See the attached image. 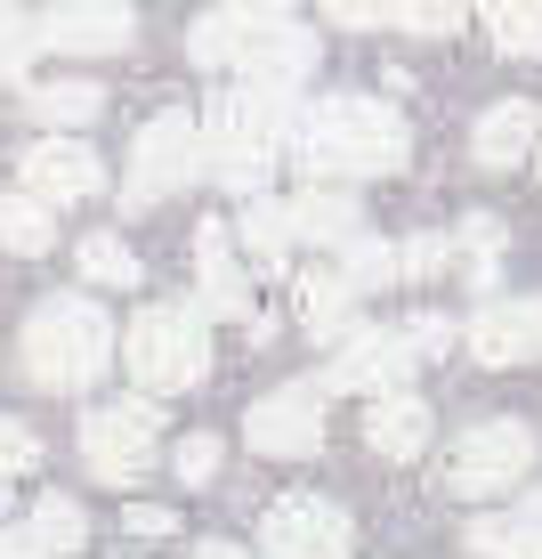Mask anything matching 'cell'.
I'll return each instance as SVG.
<instances>
[{
  "label": "cell",
  "mask_w": 542,
  "mask_h": 559,
  "mask_svg": "<svg viewBox=\"0 0 542 559\" xmlns=\"http://www.w3.org/2000/svg\"><path fill=\"white\" fill-rule=\"evenodd\" d=\"M122 527H130V535H146V544H162V535H179V511H162V503H130V511H122Z\"/></svg>",
  "instance_id": "33"
},
{
  "label": "cell",
  "mask_w": 542,
  "mask_h": 559,
  "mask_svg": "<svg viewBox=\"0 0 542 559\" xmlns=\"http://www.w3.org/2000/svg\"><path fill=\"white\" fill-rule=\"evenodd\" d=\"M195 559H251V551H236V544H203Z\"/></svg>",
  "instance_id": "39"
},
{
  "label": "cell",
  "mask_w": 542,
  "mask_h": 559,
  "mask_svg": "<svg viewBox=\"0 0 542 559\" xmlns=\"http://www.w3.org/2000/svg\"><path fill=\"white\" fill-rule=\"evenodd\" d=\"M82 276H89V284H106V293H130L146 267H138V252H130L122 236H82Z\"/></svg>",
  "instance_id": "27"
},
{
  "label": "cell",
  "mask_w": 542,
  "mask_h": 559,
  "mask_svg": "<svg viewBox=\"0 0 542 559\" xmlns=\"http://www.w3.org/2000/svg\"><path fill=\"white\" fill-rule=\"evenodd\" d=\"M470 551H478V559H518L510 519H478V527H470Z\"/></svg>",
  "instance_id": "36"
},
{
  "label": "cell",
  "mask_w": 542,
  "mask_h": 559,
  "mask_svg": "<svg viewBox=\"0 0 542 559\" xmlns=\"http://www.w3.org/2000/svg\"><path fill=\"white\" fill-rule=\"evenodd\" d=\"M33 462H41V438H33L25 421H9V414H0V503H9V487L33 471Z\"/></svg>",
  "instance_id": "28"
},
{
  "label": "cell",
  "mask_w": 542,
  "mask_h": 559,
  "mask_svg": "<svg viewBox=\"0 0 542 559\" xmlns=\"http://www.w3.org/2000/svg\"><path fill=\"white\" fill-rule=\"evenodd\" d=\"M154 447H162L154 397H122V406H98L82 421V462H89V478H106V487H138L154 471Z\"/></svg>",
  "instance_id": "7"
},
{
  "label": "cell",
  "mask_w": 542,
  "mask_h": 559,
  "mask_svg": "<svg viewBox=\"0 0 542 559\" xmlns=\"http://www.w3.org/2000/svg\"><path fill=\"white\" fill-rule=\"evenodd\" d=\"M389 25H405V33H454L461 0H389Z\"/></svg>",
  "instance_id": "29"
},
{
  "label": "cell",
  "mask_w": 542,
  "mask_h": 559,
  "mask_svg": "<svg viewBox=\"0 0 542 559\" xmlns=\"http://www.w3.org/2000/svg\"><path fill=\"white\" fill-rule=\"evenodd\" d=\"M236 236H243V252L260 260V267H284V260H292V243H300V236H292V211L267 203V195H251V203H243Z\"/></svg>",
  "instance_id": "23"
},
{
  "label": "cell",
  "mask_w": 542,
  "mask_h": 559,
  "mask_svg": "<svg viewBox=\"0 0 542 559\" xmlns=\"http://www.w3.org/2000/svg\"><path fill=\"white\" fill-rule=\"evenodd\" d=\"M25 57H33V25H25V9H16V0H0V82H16V73H25Z\"/></svg>",
  "instance_id": "32"
},
{
  "label": "cell",
  "mask_w": 542,
  "mask_h": 559,
  "mask_svg": "<svg viewBox=\"0 0 542 559\" xmlns=\"http://www.w3.org/2000/svg\"><path fill=\"white\" fill-rule=\"evenodd\" d=\"M461 341H470L478 365H534L542 357V293L534 300H486Z\"/></svg>",
  "instance_id": "14"
},
{
  "label": "cell",
  "mask_w": 542,
  "mask_h": 559,
  "mask_svg": "<svg viewBox=\"0 0 542 559\" xmlns=\"http://www.w3.org/2000/svg\"><path fill=\"white\" fill-rule=\"evenodd\" d=\"M348 551H357V527L324 495H284L260 511V559H348Z\"/></svg>",
  "instance_id": "8"
},
{
  "label": "cell",
  "mask_w": 542,
  "mask_h": 559,
  "mask_svg": "<svg viewBox=\"0 0 542 559\" xmlns=\"http://www.w3.org/2000/svg\"><path fill=\"white\" fill-rule=\"evenodd\" d=\"M0 559H49L41 544H33V535L25 527H9V535H0Z\"/></svg>",
  "instance_id": "38"
},
{
  "label": "cell",
  "mask_w": 542,
  "mask_h": 559,
  "mask_svg": "<svg viewBox=\"0 0 542 559\" xmlns=\"http://www.w3.org/2000/svg\"><path fill=\"white\" fill-rule=\"evenodd\" d=\"M25 535H33V544H41L49 559H65V551H82V544H89V511L73 503V495H41Z\"/></svg>",
  "instance_id": "25"
},
{
  "label": "cell",
  "mask_w": 542,
  "mask_h": 559,
  "mask_svg": "<svg viewBox=\"0 0 542 559\" xmlns=\"http://www.w3.org/2000/svg\"><path fill=\"white\" fill-rule=\"evenodd\" d=\"M122 373L146 397H179L210 373V317L195 300H146L122 333Z\"/></svg>",
  "instance_id": "4"
},
{
  "label": "cell",
  "mask_w": 542,
  "mask_h": 559,
  "mask_svg": "<svg viewBox=\"0 0 542 559\" xmlns=\"http://www.w3.org/2000/svg\"><path fill=\"white\" fill-rule=\"evenodd\" d=\"M534 139H542V114H534L527 98H502V106L478 114L470 154H478V170H518V163L534 154Z\"/></svg>",
  "instance_id": "17"
},
{
  "label": "cell",
  "mask_w": 542,
  "mask_h": 559,
  "mask_svg": "<svg viewBox=\"0 0 542 559\" xmlns=\"http://www.w3.org/2000/svg\"><path fill=\"white\" fill-rule=\"evenodd\" d=\"M170 471H179V487H210V478H219V438H210V430L179 438V454H170Z\"/></svg>",
  "instance_id": "30"
},
{
  "label": "cell",
  "mask_w": 542,
  "mask_h": 559,
  "mask_svg": "<svg viewBox=\"0 0 542 559\" xmlns=\"http://www.w3.org/2000/svg\"><path fill=\"white\" fill-rule=\"evenodd\" d=\"M364 447H373L381 462H413L421 447H430V406H421L413 390H389L364 406Z\"/></svg>",
  "instance_id": "18"
},
{
  "label": "cell",
  "mask_w": 542,
  "mask_h": 559,
  "mask_svg": "<svg viewBox=\"0 0 542 559\" xmlns=\"http://www.w3.org/2000/svg\"><path fill=\"white\" fill-rule=\"evenodd\" d=\"M534 471V430L527 421H470V430L454 438V454H445V495H470V503H486V495H510L518 478Z\"/></svg>",
  "instance_id": "5"
},
{
  "label": "cell",
  "mask_w": 542,
  "mask_h": 559,
  "mask_svg": "<svg viewBox=\"0 0 542 559\" xmlns=\"http://www.w3.org/2000/svg\"><path fill=\"white\" fill-rule=\"evenodd\" d=\"M98 106H106L98 82H33V90H25V114H33V122H49L57 139H65V130H82V122H98Z\"/></svg>",
  "instance_id": "21"
},
{
  "label": "cell",
  "mask_w": 542,
  "mask_h": 559,
  "mask_svg": "<svg viewBox=\"0 0 542 559\" xmlns=\"http://www.w3.org/2000/svg\"><path fill=\"white\" fill-rule=\"evenodd\" d=\"M57 243V211L41 203V195H0V252H16V260H41Z\"/></svg>",
  "instance_id": "22"
},
{
  "label": "cell",
  "mask_w": 542,
  "mask_h": 559,
  "mask_svg": "<svg viewBox=\"0 0 542 559\" xmlns=\"http://www.w3.org/2000/svg\"><path fill=\"white\" fill-rule=\"evenodd\" d=\"M203 179V122L195 114H154V122L138 130V146H130V179H122V203L130 211H146V203H162V195H179V187H195Z\"/></svg>",
  "instance_id": "6"
},
{
  "label": "cell",
  "mask_w": 542,
  "mask_h": 559,
  "mask_svg": "<svg viewBox=\"0 0 542 559\" xmlns=\"http://www.w3.org/2000/svg\"><path fill=\"white\" fill-rule=\"evenodd\" d=\"M243 438L251 454H276V462H300L324 447V381H284L267 390L260 406L243 414Z\"/></svg>",
  "instance_id": "10"
},
{
  "label": "cell",
  "mask_w": 542,
  "mask_h": 559,
  "mask_svg": "<svg viewBox=\"0 0 542 559\" xmlns=\"http://www.w3.org/2000/svg\"><path fill=\"white\" fill-rule=\"evenodd\" d=\"M340 284H348V293H381V284H397V243L348 236L340 243Z\"/></svg>",
  "instance_id": "26"
},
{
  "label": "cell",
  "mask_w": 542,
  "mask_h": 559,
  "mask_svg": "<svg viewBox=\"0 0 542 559\" xmlns=\"http://www.w3.org/2000/svg\"><path fill=\"white\" fill-rule=\"evenodd\" d=\"M130 41H138L130 0H49L41 25H33V49H57V57H122Z\"/></svg>",
  "instance_id": "9"
},
{
  "label": "cell",
  "mask_w": 542,
  "mask_h": 559,
  "mask_svg": "<svg viewBox=\"0 0 542 559\" xmlns=\"http://www.w3.org/2000/svg\"><path fill=\"white\" fill-rule=\"evenodd\" d=\"M300 16V0H219V9H203L195 16V33H186V57L195 66H210V73H236L243 66V49L251 41H267L276 25H292Z\"/></svg>",
  "instance_id": "11"
},
{
  "label": "cell",
  "mask_w": 542,
  "mask_h": 559,
  "mask_svg": "<svg viewBox=\"0 0 542 559\" xmlns=\"http://www.w3.org/2000/svg\"><path fill=\"white\" fill-rule=\"evenodd\" d=\"M16 170H25V195H41L49 211H57V203H89V195L106 187V163H98L82 139H57V130L16 154Z\"/></svg>",
  "instance_id": "13"
},
{
  "label": "cell",
  "mask_w": 542,
  "mask_h": 559,
  "mask_svg": "<svg viewBox=\"0 0 542 559\" xmlns=\"http://www.w3.org/2000/svg\"><path fill=\"white\" fill-rule=\"evenodd\" d=\"M534 154H542V139H534Z\"/></svg>",
  "instance_id": "40"
},
{
  "label": "cell",
  "mask_w": 542,
  "mask_h": 559,
  "mask_svg": "<svg viewBox=\"0 0 542 559\" xmlns=\"http://www.w3.org/2000/svg\"><path fill=\"white\" fill-rule=\"evenodd\" d=\"M195 284H203V317H251V276H243V260H236V227H219V219H203L195 227Z\"/></svg>",
  "instance_id": "15"
},
{
  "label": "cell",
  "mask_w": 542,
  "mask_h": 559,
  "mask_svg": "<svg viewBox=\"0 0 542 559\" xmlns=\"http://www.w3.org/2000/svg\"><path fill=\"white\" fill-rule=\"evenodd\" d=\"M292 154L316 179H389V170H405V154H413V130H405L397 106L340 90V98H316L292 122Z\"/></svg>",
  "instance_id": "1"
},
{
  "label": "cell",
  "mask_w": 542,
  "mask_h": 559,
  "mask_svg": "<svg viewBox=\"0 0 542 559\" xmlns=\"http://www.w3.org/2000/svg\"><path fill=\"white\" fill-rule=\"evenodd\" d=\"M284 211H292V236H308V243H348V236H364V211H357L348 187H300Z\"/></svg>",
  "instance_id": "19"
},
{
  "label": "cell",
  "mask_w": 542,
  "mask_h": 559,
  "mask_svg": "<svg viewBox=\"0 0 542 559\" xmlns=\"http://www.w3.org/2000/svg\"><path fill=\"white\" fill-rule=\"evenodd\" d=\"M25 381L33 390H49V397H73V390H89V381L113 365V317L98 300H82V293H49L41 308L25 317Z\"/></svg>",
  "instance_id": "3"
},
{
  "label": "cell",
  "mask_w": 542,
  "mask_h": 559,
  "mask_svg": "<svg viewBox=\"0 0 542 559\" xmlns=\"http://www.w3.org/2000/svg\"><path fill=\"white\" fill-rule=\"evenodd\" d=\"M445 260H454V236H413L397 252V276L405 284H430V276H445Z\"/></svg>",
  "instance_id": "31"
},
{
  "label": "cell",
  "mask_w": 542,
  "mask_h": 559,
  "mask_svg": "<svg viewBox=\"0 0 542 559\" xmlns=\"http://www.w3.org/2000/svg\"><path fill=\"white\" fill-rule=\"evenodd\" d=\"M405 341H413V357H437L445 341H454V324H445V317H413V324H405Z\"/></svg>",
  "instance_id": "37"
},
{
  "label": "cell",
  "mask_w": 542,
  "mask_h": 559,
  "mask_svg": "<svg viewBox=\"0 0 542 559\" xmlns=\"http://www.w3.org/2000/svg\"><path fill=\"white\" fill-rule=\"evenodd\" d=\"M300 333L308 341H348V333H357V293L340 284V267L300 276Z\"/></svg>",
  "instance_id": "20"
},
{
  "label": "cell",
  "mask_w": 542,
  "mask_h": 559,
  "mask_svg": "<svg viewBox=\"0 0 542 559\" xmlns=\"http://www.w3.org/2000/svg\"><path fill=\"white\" fill-rule=\"evenodd\" d=\"M316 73V33L300 25H276L267 41H251L243 49V66H236V82H251V90H284V98H300V82Z\"/></svg>",
  "instance_id": "16"
},
{
  "label": "cell",
  "mask_w": 542,
  "mask_h": 559,
  "mask_svg": "<svg viewBox=\"0 0 542 559\" xmlns=\"http://www.w3.org/2000/svg\"><path fill=\"white\" fill-rule=\"evenodd\" d=\"M292 122H300V106L284 98V90H251V82L219 90L210 114H203V170L227 187V195L251 203L267 187V170H276L284 139H292Z\"/></svg>",
  "instance_id": "2"
},
{
  "label": "cell",
  "mask_w": 542,
  "mask_h": 559,
  "mask_svg": "<svg viewBox=\"0 0 542 559\" xmlns=\"http://www.w3.org/2000/svg\"><path fill=\"white\" fill-rule=\"evenodd\" d=\"M413 381V341L405 324H357L340 341V357L324 365V390H357V397H389Z\"/></svg>",
  "instance_id": "12"
},
{
  "label": "cell",
  "mask_w": 542,
  "mask_h": 559,
  "mask_svg": "<svg viewBox=\"0 0 542 559\" xmlns=\"http://www.w3.org/2000/svg\"><path fill=\"white\" fill-rule=\"evenodd\" d=\"M324 16H333V25L373 33V25H389V0H324Z\"/></svg>",
  "instance_id": "34"
},
{
  "label": "cell",
  "mask_w": 542,
  "mask_h": 559,
  "mask_svg": "<svg viewBox=\"0 0 542 559\" xmlns=\"http://www.w3.org/2000/svg\"><path fill=\"white\" fill-rule=\"evenodd\" d=\"M502 57H542V0H478Z\"/></svg>",
  "instance_id": "24"
},
{
  "label": "cell",
  "mask_w": 542,
  "mask_h": 559,
  "mask_svg": "<svg viewBox=\"0 0 542 559\" xmlns=\"http://www.w3.org/2000/svg\"><path fill=\"white\" fill-rule=\"evenodd\" d=\"M510 544H518V559H542V495H527V503H518Z\"/></svg>",
  "instance_id": "35"
}]
</instances>
